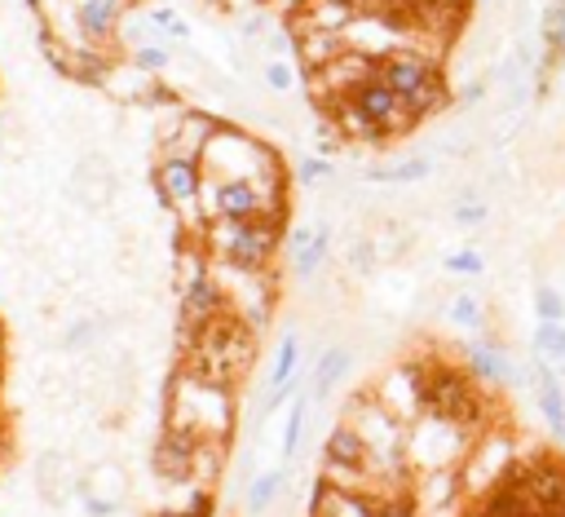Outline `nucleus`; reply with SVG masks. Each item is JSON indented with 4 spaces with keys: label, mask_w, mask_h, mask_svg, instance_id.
Returning <instances> with one entry per match:
<instances>
[{
    "label": "nucleus",
    "mask_w": 565,
    "mask_h": 517,
    "mask_svg": "<svg viewBox=\"0 0 565 517\" xmlns=\"http://www.w3.org/2000/svg\"><path fill=\"white\" fill-rule=\"evenodd\" d=\"M239 425V402H235V385H221L203 372L181 367L168 385L164 398V430H177L186 438L199 443H225L231 447Z\"/></svg>",
    "instance_id": "obj_1"
},
{
    "label": "nucleus",
    "mask_w": 565,
    "mask_h": 517,
    "mask_svg": "<svg viewBox=\"0 0 565 517\" xmlns=\"http://www.w3.org/2000/svg\"><path fill=\"white\" fill-rule=\"evenodd\" d=\"M252 359H257V332L225 309L221 319H212V324L190 332V350H186L181 367L203 372V376H212L221 385H239L248 376Z\"/></svg>",
    "instance_id": "obj_2"
},
{
    "label": "nucleus",
    "mask_w": 565,
    "mask_h": 517,
    "mask_svg": "<svg viewBox=\"0 0 565 517\" xmlns=\"http://www.w3.org/2000/svg\"><path fill=\"white\" fill-rule=\"evenodd\" d=\"M199 164L216 181H274V177H287L274 142L239 129L235 120H221L216 125V133L208 138Z\"/></svg>",
    "instance_id": "obj_3"
},
{
    "label": "nucleus",
    "mask_w": 565,
    "mask_h": 517,
    "mask_svg": "<svg viewBox=\"0 0 565 517\" xmlns=\"http://www.w3.org/2000/svg\"><path fill=\"white\" fill-rule=\"evenodd\" d=\"M195 244L216 261V266H248V270H270V261L283 248V218H261V222H203L195 231Z\"/></svg>",
    "instance_id": "obj_4"
},
{
    "label": "nucleus",
    "mask_w": 565,
    "mask_h": 517,
    "mask_svg": "<svg viewBox=\"0 0 565 517\" xmlns=\"http://www.w3.org/2000/svg\"><path fill=\"white\" fill-rule=\"evenodd\" d=\"M482 430L450 416V411H437L428 407L424 416L411 421L407 430V460H411V473H437V469H460L464 451L473 447Z\"/></svg>",
    "instance_id": "obj_5"
},
{
    "label": "nucleus",
    "mask_w": 565,
    "mask_h": 517,
    "mask_svg": "<svg viewBox=\"0 0 565 517\" xmlns=\"http://www.w3.org/2000/svg\"><path fill=\"white\" fill-rule=\"evenodd\" d=\"M376 75L407 102L420 120L446 111V102H450V89H446V75H442V58L420 54L411 45L398 49V54H389V58H380Z\"/></svg>",
    "instance_id": "obj_6"
},
{
    "label": "nucleus",
    "mask_w": 565,
    "mask_h": 517,
    "mask_svg": "<svg viewBox=\"0 0 565 517\" xmlns=\"http://www.w3.org/2000/svg\"><path fill=\"white\" fill-rule=\"evenodd\" d=\"M517 434L504 425V421H486L482 434L473 438V447L464 451L460 460V486H464V500H486L495 495L499 486H508L517 478Z\"/></svg>",
    "instance_id": "obj_7"
},
{
    "label": "nucleus",
    "mask_w": 565,
    "mask_h": 517,
    "mask_svg": "<svg viewBox=\"0 0 565 517\" xmlns=\"http://www.w3.org/2000/svg\"><path fill=\"white\" fill-rule=\"evenodd\" d=\"M203 218L208 222H261L287 218V177L274 181H203Z\"/></svg>",
    "instance_id": "obj_8"
},
{
    "label": "nucleus",
    "mask_w": 565,
    "mask_h": 517,
    "mask_svg": "<svg viewBox=\"0 0 565 517\" xmlns=\"http://www.w3.org/2000/svg\"><path fill=\"white\" fill-rule=\"evenodd\" d=\"M203 164L190 160V155H177V151H160L155 164H151V186H155V199L164 203V213H173L181 222V231H199L208 218H203Z\"/></svg>",
    "instance_id": "obj_9"
},
{
    "label": "nucleus",
    "mask_w": 565,
    "mask_h": 517,
    "mask_svg": "<svg viewBox=\"0 0 565 517\" xmlns=\"http://www.w3.org/2000/svg\"><path fill=\"white\" fill-rule=\"evenodd\" d=\"M142 5V0H67L62 36L67 45H89V49H116L120 19Z\"/></svg>",
    "instance_id": "obj_10"
},
{
    "label": "nucleus",
    "mask_w": 565,
    "mask_h": 517,
    "mask_svg": "<svg viewBox=\"0 0 565 517\" xmlns=\"http://www.w3.org/2000/svg\"><path fill=\"white\" fill-rule=\"evenodd\" d=\"M216 266V261H212ZM216 279L225 287V305L231 315L244 319L252 332L270 328V315H274V279L270 270H248V266H216Z\"/></svg>",
    "instance_id": "obj_11"
},
{
    "label": "nucleus",
    "mask_w": 565,
    "mask_h": 517,
    "mask_svg": "<svg viewBox=\"0 0 565 517\" xmlns=\"http://www.w3.org/2000/svg\"><path fill=\"white\" fill-rule=\"evenodd\" d=\"M318 473L336 486H358V491H372V469H367V443L363 434L341 416L331 425V434L322 438V460H318Z\"/></svg>",
    "instance_id": "obj_12"
},
{
    "label": "nucleus",
    "mask_w": 565,
    "mask_h": 517,
    "mask_svg": "<svg viewBox=\"0 0 565 517\" xmlns=\"http://www.w3.org/2000/svg\"><path fill=\"white\" fill-rule=\"evenodd\" d=\"M67 195L80 203L84 213H110V203L120 199V173L102 151H89L71 164V177H67Z\"/></svg>",
    "instance_id": "obj_13"
},
{
    "label": "nucleus",
    "mask_w": 565,
    "mask_h": 517,
    "mask_svg": "<svg viewBox=\"0 0 565 517\" xmlns=\"http://www.w3.org/2000/svg\"><path fill=\"white\" fill-rule=\"evenodd\" d=\"M372 393L393 411L398 421L411 425L415 416H424V411H428V367L415 363V359L393 363V367L372 385Z\"/></svg>",
    "instance_id": "obj_14"
},
{
    "label": "nucleus",
    "mask_w": 565,
    "mask_h": 517,
    "mask_svg": "<svg viewBox=\"0 0 565 517\" xmlns=\"http://www.w3.org/2000/svg\"><path fill=\"white\" fill-rule=\"evenodd\" d=\"M345 102H350V107H354L367 125H376L385 138H402V133H411V129L420 125V116L407 107V102H402V97H398L380 75H376V80H367L363 89H354Z\"/></svg>",
    "instance_id": "obj_15"
},
{
    "label": "nucleus",
    "mask_w": 565,
    "mask_h": 517,
    "mask_svg": "<svg viewBox=\"0 0 565 517\" xmlns=\"http://www.w3.org/2000/svg\"><path fill=\"white\" fill-rule=\"evenodd\" d=\"M376 58L358 54V49H345V54H336L327 67L309 71V84H314V97L322 102V107H336V102H345L354 89H363L367 80H376Z\"/></svg>",
    "instance_id": "obj_16"
},
{
    "label": "nucleus",
    "mask_w": 565,
    "mask_h": 517,
    "mask_svg": "<svg viewBox=\"0 0 565 517\" xmlns=\"http://www.w3.org/2000/svg\"><path fill=\"white\" fill-rule=\"evenodd\" d=\"M301 354H305V341H301V332L296 328H287L279 341H274V350H270V367H266V407H261V416H270V411H279L287 398H292V389H301Z\"/></svg>",
    "instance_id": "obj_17"
},
{
    "label": "nucleus",
    "mask_w": 565,
    "mask_h": 517,
    "mask_svg": "<svg viewBox=\"0 0 565 517\" xmlns=\"http://www.w3.org/2000/svg\"><path fill=\"white\" fill-rule=\"evenodd\" d=\"M385 500L376 491H358V486H336L327 478H318L314 500H309V517H380Z\"/></svg>",
    "instance_id": "obj_18"
},
{
    "label": "nucleus",
    "mask_w": 565,
    "mask_h": 517,
    "mask_svg": "<svg viewBox=\"0 0 565 517\" xmlns=\"http://www.w3.org/2000/svg\"><path fill=\"white\" fill-rule=\"evenodd\" d=\"M80 473H84V465H80L67 447H49V451H40V460H36V469H32L36 491H40L54 508H62V504L80 491Z\"/></svg>",
    "instance_id": "obj_19"
},
{
    "label": "nucleus",
    "mask_w": 565,
    "mask_h": 517,
    "mask_svg": "<svg viewBox=\"0 0 565 517\" xmlns=\"http://www.w3.org/2000/svg\"><path fill=\"white\" fill-rule=\"evenodd\" d=\"M539 67H534V93L548 89L552 71L565 67V0H548L543 14H539Z\"/></svg>",
    "instance_id": "obj_20"
},
{
    "label": "nucleus",
    "mask_w": 565,
    "mask_h": 517,
    "mask_svg": "<svg viewBox=\"0 0 565 517\" xmlns=\"http://www.w3.org/2000/svg\"><path fill=\"white\" fill-rule=\"evenodd\" d=\"M363 14V0H301L292 27L296 32H341Z\"/></svg>",
    "instance_id": "obj_21"
},
{
    "label": "nucleus",
    "mask_w": 565,
    "mask_h": 517,
    "mask_svg": "<svg viewBox=\"0 0 565 517\" xmlns=\"http://www.w3.org/2000/svg\"><path fill=\"white\" fill-rule=\"evenodd\" d=\"M350 372H354V350H350V345H327V350H318V354H314V372H309V398H314V407L327 402L336 389H341Z\"/></svg>",
    "instance_id": "obj_22"
},
{
    "label": "nucleus",
    "mask_w": 565,
    "mask_h": 517,
    "mask_svg": "<svg viewBox=\"0 0 565 517\" xmlns=\"http://www.w3.org/2000/svg\"><path fill=\"white\" fill-rule=\"evenodd\" d=\"M80 491H89V495H97V500H110V504L125 508V504H129V469H125V460L106 456V460L84 465Z\"/></svg>",
    "instance_id": "obj_23"
},
{
    "label": "nucleus",
    "mask_w": 565,
    "mask_h": 517,
    "mask_svg": "<svg viewBox=\"0 0 565 517\" xmlns=\"http://www.w3.org/2000/svg\"><path fill=\"white\" fill-rule=\"evenodd\" d=\"M534 402H539V416H543L548 434L565 443V385H561V372L552 363H539V372H534Z\"/></svg>",
    "instance_id": "obj_24"
},
{
    "label": "nucleus",
    "mask_w": 565,
    "mask_h": 517,
    "mask_svg": "<svg viewBox=\"0 0 565 517\" xmlns=\"http://www.w3.org/2000/svg\"><path fill=\"white\" fill-rule=\"evenodd\" d=\"M110 332V319L106 315H93V309H80L71 315L58 332V350L71 354V359H84V354H97V341Z\"/></svg>",
    "instance_id": "obj_25"
},
{
    "label": "nucleus",
    "mask_w": 565,
    "mask_h": 517,
    "mask_svg": "<svg viewBox=\"0 0 565 517\" xmlns=\"http://www.w3.org/2000/svg\"><path fill=\"white\" fill-rule=\"evenodd\" d=\"M287 491V465H274V469H261L248 478V491H244V513L248 517H270L279 508Z\"/></svg>",
    "instance_id": "obj_26"
},
{
    "label": "nucleus",
    "mask_w": 565,
    "mask_h": 517,
    "mask_svg": "<svg viewBox=\"0 0 565 517\" xmlns=\"http://www.w3.org/2000/svg\"><path fill=\"white\" fill-rule=\"evenodd\" d=\"M331 252H336V231H331V222H318L314 239H309L305 248L287 252V257H292V279H301V283H314V279L327 270Z\"/></svg>",
    "instance_id": "obj_27"
},
{
    "label": "nucleus",
    "mask_w": 565,
    "mask_h": 517,
    "mask_svg": "<svg viewBox=\"0 0 565 517\" xmlns=\"http://www.w3.org/2000/svg\"><path fill=\"white\" fill-rule=\"evenodd\" d=\"M309 411H314L309 389L292 393V402H287V421H283V434H279V460H283V465H296V456H301V447H305Z\"/></svg>",
    "instance_id": "obj_28"
},
{
    "label": "nucleus",
    "mask_w": 565,
    "mask_h": 517,
    "mask_svg": "<svg viewBox=\"0 0 565 517\" xmlns=\"http://www.w3.org/2000/svg\"><path fill=\"white\" fill-rule=\"evenodd\" d=\"M437 168L433 155H407V160H393V164H367V181L376 186H411V181H424L428 173Z\"/></svg>",
    "instance_id": "obj_29"
},
{
    "label": "nucleus",
    "mask_w": 565,
    "mask_h": 517,
    "mask_svg": "<svg viewBox=\"0 0 565 517\" xmlns=\"http://www.w3.org/2000/svg\"><path fill=\"white\" fill-rule=\"evenodd\" d=\"M160 40V27L151 19V5H133L125 19H120V32H116V49H138V45H155ZM164 45V40H160Z\"/></svg>",
    "instance_id": "obj_30"
},
{
    "label": "nucleus",
    "mask_w": 565,
    "mask_h": 517,
    "mask_svg": "<svg viewBox=\"0 0 565 517\" xmlns=\"http://www.w3.org/2000/svg\"><path fill=\"white\" fill-rule=\"evenodd\" d=\"M446 319L456 324L460 332H486V305H482V296L478 292H456L446 301Z\"/></svg>",
    "instance_id": "obj_31"
},
{
    "label": "nucleus",
    "mask_w": 565,
    "mask_h": 517,
    "mask_svg": "<svg viewBox=\"0 0 565 517\" xmlns=\"http://www.w3.org/2000/svg\"><path fill=\"white\" fill-rule=\"evenodd\" d=\"M305 80V67L296 58H261V84L279 97H287L296 84Z\"/></svg>",
    "instance_id": "obj_32"
},
{
    "label": "nucleus",
    "mask_w": 565,
    "mask_h": 517,
    "mask_svg": "<svg viewBox=\"0 0 565 517\" xmlns=\"http://www.w3.org/2000/svg\"><path fill=\"white\" fill-rule=\"evenodd\" d=\"M151 19H155V27H160V40H164V45L186 49V45L195 40V32H190V23L181 19V10H177V5H151Z\"/></svg>",
    "instance_id": "obj_33"
},
{
    "label": "nucleus",
    "mask_w": 565,
    "mask_h": 517,
    "mask_svg": "<svg viewBox=\"0 0 565 517\" xmlns=\"http://www.w3.org/2000/svg\"><path fill=\"white\" fill-rule=\"evenodd\" d=\"M177 58H181V49L160 45V40H155V45H138V49H129V62H133V67H142L146 75H160V80L177 67Z\"/></svg>",
    "instance_id": "obj_34"
},
{
    "label": "nucleus",
    "mask_w": 565,
    "mask_h": 517,
    "mask_svg": "<svg viewBox=\"0 0 565 517\" xmlns=\"http://www.w3.org/2000/svg\"><path fill=\"white\" fill-rule=\"evenodd\" d=\"M530 354H534L539 363L561 367V363H565V324H539V328H534V341H530Z\"/></svg>",
    "instance_id": "obj_35"
},
{
    "label": "nucleus",
    "mask_w": 565,
    "mask_h": 517,
    "mask_svg": "<svg viewBox=\"0 0 565 517\" xmlns=\"http://www.w3.org/2000/svg\"><path fill=\"white\" fill-rule=\"evenodd\" d=\"M442 270H446V274H456V279H482L486 257H482V248H478V244H464V248H450V252L442 257Z\"/></svg>",
    "instance_id": "obj_36"
},
{
    "label": "nucleus",
    "mask_w": 565,
    "mask_h": 517,
    "mask_svg": "<svg viewBox=\"0 0 565 517\" xmlns=\"http://www.w3.org/2000/svg\"><path fill=\"white\" fill-rule=\"evenodd\" d=\"M0 160L5 164L27 160V125L19 116H0Z\"/></svg>",
    "instance_id": "obj_37"
},
{
    "label": "nucleus",
    "mask_w": 565,
    "mask_h": 517,
    "mask_svg": "<svg viewBox=\"0 0 565 517\" xmlns=\"http://www.w3.org/2000/svg\"><path fill=\"white\" fill-rule=\"evenodd\" d=\"M450 222L460 231H482L491 222V203L482 195H464V199H456V209H450Z\"/></svg>",
    "instance_id": "obj_38"
},
{
    "label": "nucleus",
    "mask_w": 565,
    "mask_h": 517,
    "mask_svg": "<svg viewBox=\"0 0 565 517\" xmlns=\"http://www.w3.org/2000/svg\"><path fill=\"white\" fill-rule=\"evenodd\" d=\"M534 319L539 324H565V296L552 283H534Z\"/></svg>",
    "instance_id": "obj_39"
},
{
    "label": "nucleus",
    "mask_w": 565,
    "mask_h": 517,
    "mask_svg": "<svg viewBox=\"0 0 565 517\" xmlns=\"http://www.w3.org/2000/svg\"><path fill=\"white\" fill-rule=\"evenodd\" d=\"M261 54L266 58H296V27L292 23H270V32L261 36Z\"/></svg>",
    "instance_id": "obj_40"
},
{
    "label": "nucleus",
    "mask_w": 565,
    "mask_h": 517,
    "mask_svg": "<svg viewBox=\"0 0 565 517\" xmlns=\"http://www.w3.org/2000/svg\"><path fill=\"white\" fill-rule=\"evenodd\" d=\"M327 177H336V164L327 155H301L296 160V181L301 186H322Z\"/></svg>",
    "instance_id": "obj_41"
},
{
    "label": "nucleus",
    "mask_w": 565,
    "mask_h": 517,
    "mask_svg": "<svg viewBox=\"0 0 565 517\" xmlns=\"http://www.w3.org/2000/svg\"><path fill=\"white\" fill-rule=\"evenodd\" d=\"M75 500H80V513H84V517H120V513H125L120 504L97 500V495H89V491H75Z\"/></svg>",
    "instance_id": "obj_42"
},
{
    "label": "nucleus",
    "mask_w": 565,
    "mask_h": 517,
    "mask_svg": "<svg viewBox=\"0 0 565 517\" xmlns=\"http://www.w3.org/2000/svg\"><path fill=\"white\" fill-rule=\"evenodd\" d=\"M478 5H491V0H478Z\"/></svg>",
    "instance_id": "obj_43"
}]
</instances>
